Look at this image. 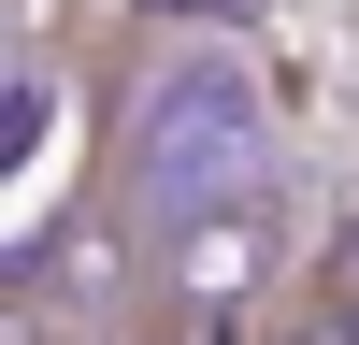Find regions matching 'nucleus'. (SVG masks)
Here are the masks:
<instances>
[{
  "mask_svg": "<svg viewBox=\"0 0 359 345\" xmlns=\"http://www.w3.org/2000/svg\"><path fill=\"white\" fill-rule=\"evenodd\" d=\"M115 172L158 201V230L187 216V201L273 187V172H259V72H245V58H216V43L158 58V86H130V144H115Z\"/></svg>",
  "mask_w": 359,
  "mask_h": 345,
  "instance_id": "1",
  "label": "nucleus"
},
{
  "mask_svg": "<svg viewBox=\"0 0 359 345\" xmlns=\"http://www.w3.org/2000/svg\"><path fill=\"white\" fill-rule=\"evenodd\" d=\"M158 316H172V345H259L287 316V201L273 187L187 201L158 230Z\"/></svg>",
  "mask_w": 359,
  "mask_h": 345,
  "instance_id": "2",
  "label": "nucleus"
},
{
  "mask_svg": "<svg viewBox=\"0 0 359 345\" xmlns=\"http://www.w3.org/2000/svg\"><path fill=\"white\" fill-rule=\"evenodd\" d=\"M316 288H331V302L359 316V216H345V245H331V273H316Z\"/></svg>",
  "mask_w": 359,
  "mask_h": 345,
  "instance_id": "3",
  "label": "nucleus"
}]
</instances>
